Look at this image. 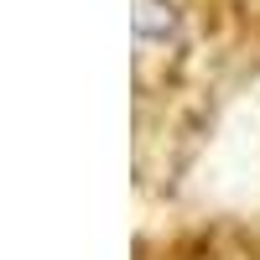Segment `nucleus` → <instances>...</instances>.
<instances>
[{"label": "nucleus", "mask_w": 260, "mask_h": 260, "mask_svg": "<svg viewBox=\"0 0 260 260\" xmlns=\"http://www.w3.org/2000/svg\"><path fill=\"white\" fill-rule=\"evenodd\" d=\"M260 89V0H136V167L167 187Z\"/></svg>", "instance_id": "obj_1"}, {"label": "nucleus", "mask_w": 260, "mask_h": 260, "mask_svg": "<svg viewBox=\"0 0 260 260\" xmlns=\"http://www.w3.org/2000/svg\"><path fill=\"white\" fill-rule=\"evenodd\" d=\"M136 260H260V213H208L146 234Z\"/></svg>", "instance_id": "obj_2"}]
</instances>
